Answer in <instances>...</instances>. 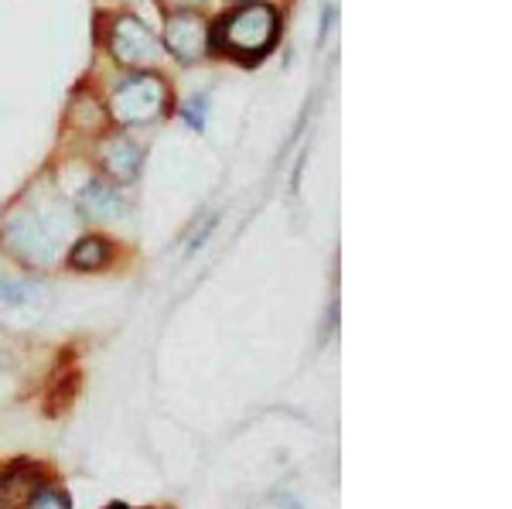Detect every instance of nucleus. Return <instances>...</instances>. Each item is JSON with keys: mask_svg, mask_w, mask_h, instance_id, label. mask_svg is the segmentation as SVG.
Instances as JSON below:
<instances>
[{"mask_svg": "<svg viewBox=\"0 0 512 509\" xmlns=\"http://www.w3.org/2000/svg\"><path fill=\"white\" fill-rule=\"evenodd\" d=\"M110 52L120 65H130V69L147 72V65L158 62L161 45L144 21H137L134 14H120V18L113 21V31H110Z\"/></svg>", "mask_w": 512, "mask_h": 509, "instance_id": "20e7f679", "label": "nucleus"}, {"mask_svg": "<svg viewBox=\"0 0 512 509\" xmlns=\"http://www.w3.org/2000/svg\"><path fill=\"white\" fill-rule=\"evenodd\" d=\"M0 240L28 267H48L59 257V243H55L52 229L41 223L35 212H11L0 226Z\"/></svg>", "mask_w": 512, "mask_h": 509, "instance_id": "7ed1b4c3", "label": "nucleus"}, {"mask_svg": "<svg viewBox=\"0 0 512 509\" xmlns=\"http://www.w3.org/2000/svg\"><path fill=\"white\" fill-rule=\"evenodd\" d=\"M99 161L117 182H134L140 171V147L130 137H110L99 151Z\"/></svg>", "mask_w": 512, "mask_h": 509, "instance_id": "0eeeda50", "label": "nucleus"}, {"mask_svg": "<svg viewBox=\"0 0 512 509\" xmlns=\"http://www.w3.org/2000/svg\"><path fill=\"white\" fill-rule=\"evenodd\" d=\"M164 103H168V82L158 72H137L113 89L110 113L123 127H144L161 117Z\"/></svg>", "mask_w": 512, "mask_h": 509, "instance_id": "f03ea898", "label": "nucleus"}, {"mask_svg": "<svg viewBox=\"0 0 512 509\" xmlns=\"http://www.w3.org/2000/svg\"><path fill=\"white\" fill-rule=\"evenodd\" d=\"M79 212L86 219H96V223H110V219H120L127 212V202L106 182H89L79 195Z\"/></svg>", "mask_w": 512, "mask_h": 509, "instance_id": "423d86ee", "label": "nucleus"}, {"mask_svg": "<svg viewBox=\"0 0 512 509\" xmlns=\"http://www.w3.org/2000/svg\"><path fill=\"white\" fill-rule=\"evenodd\" d=\"M41 301H45V294L35 281L0 274V311H38Z\"/></svg>", "mask_w": 512, "mask_h": 509, "instance_id": "6e6552de", "label": "nucleus"}, {"mask_svg": "<svg viewBox=\"0 0 512 509\" xmlns=\"http://www.w3.org/2000/svg\"><path fill=\"white\" fill-rule=\"evenodd\" d=\"M164 45H168V52L175 55L178 62L192 65L202 59L205 48H209V28H205V21L192 11L171 14L168 28H164Z\"/></svg>", "mask_w": 512, "mask_h": 509, "instance_id": "39448f33", "label": "nucleus"}, {"mask_svg": "<svg viewBox=\"0 0 512 509\" xmlns=\"http://www.w3.org/2000/svg\"><path fill=\"white\" fill-rule=\"evenodd\" d=\"M110 260H113V246L103 236H86L69 253V264L76 270H103Z\"/></svg>", "mask_w": 512, "mask_h": 509, "instance_id": "1a4fd4ad", "label": "nucleus"}, {"mask_svg": "<svg viewBox=\"0 0 512 509\" xmlns=\"http://www.w3.org/2000/svg\"><path fill=\"white\" fill-rule=\"evenodd\" d=\"M31 509H72V506L65 492L45 489V492H38V496H31Z\"/></svg>", "mask_w": 512, "mask_h": 509, "instance_id": "9b49d317", "label": "nucleus"}, {"mask_svg": "<svg viewBox=\"0 0 512 509\" xmlns=\"http://www.w3.org/2000/svg\"><path fill=\"white\" fill-rule=\"evenodd\" d=\"M205 113H209V96H192L181 110V117L192 130H205Z\"/></svg>", "mask_w": 512, "mask_h": 509, "instance_id": "9d476101", "label": "nucleus"}, {"mask_svg": "<svg viewBox=\"0 0 512 509\" xmlns=\"http://www.w3.org/2000/svg\"><path fill=\"white\" fill-rule=\"evenodd\" d=\"M277 14L267 4H246L219 21L216 41L226 55L239 62H256L274 48L277 41Z\"/></svg>", "mask_w": 512, "mask_h": 509, "instance_id": "f257e3e1", "label": "nucleus"}]
</instances>
